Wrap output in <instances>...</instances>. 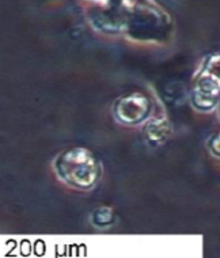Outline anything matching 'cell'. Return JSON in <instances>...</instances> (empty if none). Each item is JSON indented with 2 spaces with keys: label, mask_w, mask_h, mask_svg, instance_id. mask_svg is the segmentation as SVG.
<instances>
[{
  "label": "cell",
  "mask_w": 220,
  "mask_h": 258,
  "mask_svg": "<svg viewBox=\"0 0 220 258\" xmlns=\"http://www.w3.org/2000/svg\"><path fill=\"white\" fill-rule=\"evenodd\" d=\"M58 178L79 190H90L102 175V166L87 148L74 147L63 151L54 160Z\"/></svg>",
  "instance_id": "cell-1"
},
{
  "label": "cell",
  "mask_w": 220,
  "mask_h": 258,
  "mask_svg": "<svg viewBox=\"0 0 220 258\" xmlns=\"http://www.w3.org/2000/svg\"><path fill=\"white\" fill-rule=\"evenodd\" d=\"M219 57L212 56L202 68L192 91V103L198 111H212L219 103Z\"/></svg>",
  "instance_id": "cell-3"
},
{
  "label": "cell",
  "mask_w": 220,
  "mask_h": 258,
  "mask_svg": "<svg viewBox=\"0 0 220 258\" xmlns=\"http://www.w3.org/2000/svg\"><path fill=\"white\" fill-rule=\"evenodd\" d=\"M126 5L124 0H105L91 10L90 21L97 30L116 34L125 30Z\"/></svg>",
  "instance_id": "cell-5"
},
{
  "label": "cell",
  "mask_w": 220,
  "mask_h": 258,
  "mask_svg": "<svg viewBox=\"0 0 220 258\" xmlns=\"http://www.w3.org/2000/svg\"><path fill=\"white\" fill-rule=\"evenodd\" d=\"M91 219L97 227H108L114 222V214L110 208H98L95 209Z\"/></svg>",
  "instance_id": "cell-7"
},
{
  "label": "cell",
  "mask_w": 220,
  "mask_h": 258,
  "mask_svg": "<svg viewBox=\"0 0 220 258\" xmlns=\"http://www.w3.org/2000/svg\"><path fill=\"white\" fill-rule=\"evenodd\" d=\"M208 147H209V151H212V148L215 147V156H219V135H215V146H213V139L211 138Z\"/></svg>",
  "instance_id": "cell-8"
},
{
  "label": "cell",
  "mask_w": 220,
  "mask_h": 258,
  "mask_svg": "<svg viewBox=\"0 0 220 258\" xmlns=\"http://www.w3.org/2000/svg\"><path fill=\"white\" fill-rule=\"evenodd\" d=\"M171 134V124L166 117H157L150 120L144 126V135L145 139L151 144L158 146L162 144Z\"/></svg>",
  "instance_id": "cell-6"
},
{
  "label": "cell",
  "mask_w": 220,
  "mask_h": 258,
  "mask_svg": "<svg viewBox=\"0 0 220 258\" xmlns=\"http://www.w3.org/2000/svg\"><path fill=\"white\" fill-rule=\"evenodd\" d=\"M153 111V101L143 93L122 95L113 105V114L118 122L125 125H139L149 120Z\"/></svg>",
  "instance_id": "cell-4"
},
{
  "label": "cell",
  "mask_w": 220,
  "mask_h": 258,
  "mask_svg": "<svg viewBox=\"0 0 220 258\" xmlns=\"http://www.w3.org/2000/svg\"><path fill=\"white\" fill-rule=\"evenodd\" d=\"M139 41H162L171 31V19L161 7L150 2L126 5L125 30Z\"/></svg>",
  "instance_id": "cell-2"
}]
</instances>
